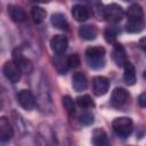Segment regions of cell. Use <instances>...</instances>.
Wrapping results in <instances>:
<instances>
[{
    "instance_id": "obj_29",
    "label": "cell",
    "mask_w": 146,
    "mask_h": 146,
    "mask_svg": "<svg viewBox=\"0 0 146 146\" xmlns=\"http://www.w3.org/2000/svg\"><path fill=\"white\" fill-rule=\"evenodd\" d=\"M138 104H139L140 107H145V106H146V94H145V92H143V94L139 96V98H138Z\"/></svg>"
},
{
    "instance_id": "obj_22",
    "label": "cell",
    "mask_w": 146,
    "mask_h": 146,
    "mask_svg": "<svg viewBox=\"0 0 146 146\" xmlns=\"http://www.w3.org/2000/svg\"><path fill=\"white\" fill-rule=\"evenodd\" d=\"M31 16L34 21V23L36 24H40L44 21L46 16H47V11L42 8V7H39V6H34L32 7L31 9Z\"/></svg>"
},
{
    "instance_id": "obj_17",
    "label": "cell",
    "mask_w": 146,
    "mask_h": 146,
    "mask_svg": "<svg viewBox=\"0 0 146 146\" xmlns=\"http://www.w3.org/2000/svg\"><path fill=\"white\" fill-rule=\"evenodd\" d=\"M98 34V30L95 25H91V24H86V25H82L80 26L79 29V35L84 39V40H94L96 39Z\"/></svg>"
},
{
    "instance_id": "obj_3",
    "label": "cell",
    "mask_w": 146,
    "mask_h": 146,
    "mask_svg": "<svg viewBox=\"0 0 146 146\" xmlns=\"http://www.w3.org/2000/svg\"><path fill=\"white\" fill-rule=\"evenodd\" d=\"M103 13V17L110 22V23H119L123 16H124V11H123V8L121 6H119L117 3H110L107 6L104 7V9L102 10Z\"/></svg>"
},
{
    "instance_id": "obj_15",
    "label": "cell",
    "mask_w": 146,
    "mask_h": 146,
    "mask_svg": "<svg viewBox=\"0 0 146 146\" xmlns=\"http://www.w3.org/2000/svg\"><path fill=\"white\" fill-rule=\"evenodd\" d=\"M123 70H124V73H123L124 82L128 86H133L136 83V70H135V66L132 65L131 62L127 60L124 63V65H123Z\"/></svg>"
},
{
    "instance_id": "obj_19",
    "label": "cell",
    "mask_w": 146,
    "mask_h": 146,
    "mask_svg": "<svg viewBox=\"0 0 146 146\" xmlns=\"http://www.w3.org/2000/svg\"><path fill=\"white\" fill-rule=\"evenodd\" d=\"M127 18L128 21H144L143 8L137 3H132L127 9Z\"/></svg>"
},
{
    "instance_id": "obj_18",
    "label": "cell",
    "mask_w": 146,
    "mask_h": 146,
    "mask_svg": "<svg viewBox=\"0 0 146 146\" xmlns=\"http://www.w3.org/2000/svg\"><path fill=\"white\" fill-rule=\"evenodd\" d=\"M41 128V127H40ZM46 130L47 131H44L43 132V130L42 129H40V131H39V137H38V145L39 146H55V141H54V139H52V137H54V135H52V132H51V130L46 125Z\"/></svg>"
},
{
    "instance_id": "obj_28",
    "label": "cell",
    "mask_w": 146,
    "mask_h": 146,
    "mask_svg": "<svg viewBox=\"0 0 146 146\" xmlns=\"http://www.w3.org/2000/svg\"><path fill=\"white\" fill-rule=\"evenodd\" d=\"M66 60H67V65L68 67H72V68H75L80 65V57L78 54H72L70 55L68 57H66Z\"/></svg>"
},
{
    "instance_id": "obj_7",
    "label": "cell",
    "mask_w": 146,
    "mask_h": 146,
    "mask_svg": "<svg viewBox=\"0 0 146 146\" xmlns=\"http://www.w3.org/2000/svg\"><path fill=\"white\" fill-rule=\"evenodd\" d=\"M68 46V40L63 34H56L50 40V48L56 55H63Z\"/></svg>"
},
{
    "instance_id": "obj_5",
    "label": "cell",
    "mask_w": 146,
    "mask_h": 146,
    "mask_svg": "<svg viewBox=\"0 0 146 146\" xmlns=\"http://www.w3.org/2000/svg\"><path fill=\"white\" fill-rule=\"evenodd\" d=\"M16 98L19 105L26 111H32L35 107V98L30 90L26 89L19 90L18 94L16 95Z\"/></svg>"
},
{
    "instance_id": "obj_24",
    "label": "cell",
    "mask_w": 146,
    "mask_h": 146,
    "mask_svg": "<svg viewBox=\"0 0 146 146\" xmlns=\"http://www.w3.org/2000/svg\"><path fill=\"white\" fill-rule=\"evenodd\" d=\"M120 33V30L117 29V26L113 25V26H108L105 29L104 31V36H105V40L107 42H111V43H114L116 41V38H117V34Z\"/></svg>"
},
{
    "instance_id": "obj_13",
    "label": "cell",
    "mask_w": 146,
    "mask_h": 146,
    "mask_svg": "<svg viewBox=\"0 0 146 146\" xmlns=\"http://www.w3.org/2000/svg\"><path fill=\"white\" fill-rule=\"evenodd\" d=\"M87 86H88V80H87V76L84 75V73L76 72V73L73 74L72 87H73V89L75 91H78V92L84 91L87 89Z\"/></svg>"
},
{
    "instance_id": "obj_16",
    "label": "cell",
    "mask_w": 146,
    "mask_h": 146,
    "mask_svg": "<svg viewBox=\"0 0 146 146\" xmlns=\"http://www.w3.org/2000/svg\"><path fill=\"white\" fill-rule=\"evenodd\" d=\"M92 144H94V146H111L107 133L103 129H95L94 130Z\"/></svg>"
},
{
    "instance_id": "obj_26",
    "label": "cell",
    "mask_w": 146,
    "mask_h": 146,
    "mask_svg": "<svg viewBox=\"0 0 146 146\" xmlns=\"http://www.w3.org/2000/svg\"><path fill=\"white\" fill-rule=\"evenodd\" d=\"M62 104H63L65 111L67 112V114H70V115L74 114V112H75V104H74V100L70 96H64L62 98Z\"/></svg>"
},
{
    "instance_id": "obj_30",
    "label": "cell",
    "mask_w": 146,
    "mask_h": 146,
    "mask_svg": "<svg viewBox=\"0 0 146 146\" xmlns=\"http://www.w3.org/2000/svg\"><path fill=\"white\" fill-rule=\"evenodd\" d=\"M1 107H2V103H1V100H0V110H1Z\"/></svg>"
},
{
    "instance_id": "obj_6",
    "label": "cell",
    "mask_w": 146,
    "mask_h": 146,
    "mask_svg": "<svg viewBox=\"0 0 146 146\" xmlns=\"http://www.w3.org/2000/svg\"><path fill=\"white\" fill-rule=\"evenodd\" d=\"M3 75L11 83H17L21 80L22 72L13 60H8L3 65Z\"/></svg>"
},
{
    "instance_id": "obj_27",
    "label": "cell",
    "mask_w": 146,
    "mask_h": 146,
    "mask_svg": "<svg viewBox=\"0 0 146 146\" xmlns=\"http://www.w3.org/2000/svg\"><path fill=\"white\" fill-rule=\"evenodd\" d=\"M79 121L84 125H90L94 123V115L90 112H84L79 116Z\"/></svg>"
},
{
    "instance_id": "obj_10",
    "label": "cell",
    "mask_w": 146,
    "mask_h": 146,
    "mask_svg": "<svg viewBox=\"0 0 146 146\" xmlns=\"http://www.w3.org/2000/svg\"><path fill=\"white\" fill-rule=\"evenodd\" d=\"M129 92L123 88H115L111 95V104L115 107H120L127 103Z\"/></svg>"
},
{
    "instance_id": "obj_1",
    "label": "cell",
    "mask_w": 146,
    "mask_h": 146,
    "mask_svg": "<svg viewBox=\"0 0 146 146\" xmlns=\"http://www.w3.org/2000/svg\"><path fill=\"white\" fill-rule=\"evenodd\" d=\"M105 49L100 46L89 47L86 50V60L94 70H99L105 65Z\"/></svg>"
},
{
    "instance_id": "obj_8",
    "label": "cell",
    "mask_w": 146,
    "mask_h": 146,
    "mask_svg": "<svg viewBox=\"0 0 146 146\" xmlns=\"http://www.w3.org/2000/svg\"><path fill=\"white\" fill-rule=\"evenodd\" d=\"M110 88V81L107 78L98 75L92 79V91L96 96H104Z\"/></svg>"
},
{
    "instance_id": "obj_2",
    "label": "cell",
    "mask_w": 146,
    "mask_h": 146,
    "mask_svg": "<svg viewBox=\"0 0 146 146\" xmlns=\"http://www.w3.org/2000/svg\"><path fill=\"white\" fill-rule=\"evenodd\" d=\"M112 128L114 132L121 138H128L133 130V122L130 117L120 116L113 120Z\"/></svg>"
},
{
    "instance_id": "obj_21",
    "label": "cell",
    "mask_w": 146,
    "mask_h": 146,
    "mask_svg": "<svg viewBox=\"0 0 146 146\" xmlns=\"http://www.w3.org/2000/svg\"><path fill=\"white\" fill-rule=\"evenodd\" d=\"M54 66L56 67V70L59 74H66V72L68 70L66 57H63L62 55H56V57L54 59Z\"/></svg>"
},
{
    "instance_id": "obj_9",
    "label": "cell",
    "mask_w": 146,
    "mask_h": 146,
    "mask_svg": "<svg viewBox=\"0 0 146 146\" xmlns=\"http://www.w3.org/2000/svg\"><path fill=\"white\" fill-rule=\"evenodd\" d=\"M14 136V130L10 124V121L6 116L0 117V141L7 143Z\"/></svg>"
},
{
    "instance_id": "obj_14",
    "label": "cell",
    "mask_w": 146,
    "mask_h": 146,
    "mask_svg": "<svg viewBox=\"0 0 146 146\" xmlns=\"http://www.w3.org/2000/svg\"><path fill=\"white\" fill-rule=\"evenodd\" d=\"M8 14L10 16V18L14 22H17V23H22L26 19L25 10L22 7L17 6V5H9L8 6Z\"/></svg>"
},
{
    "instance_id": "obj_12",
    "label": "cell",
    "mask_w": 146,
    "mask_h": 146,
    "mask_svg": "<svg viewBox=\"0 0 146 146\" xmlns=\"http://www.w3.org/2000/svg\"><path fill=\"white\" fill-rule=\"evenodd\" d=\"M72 16L76 22H84L90 17V9L84 5H74L72 7Z\"/></svg>"
},
{
    "instance_id": "obj_23",
    "label": "cell",
    "mask_w": 146,
    "mask_h": 146,
    "mask_svg": "<svg viewBox=\"0 0 146 146\" xmlns=\"http://www.w3.org/2000/svg\"><path fill=\"white\" fill-rule=\"evenodd\" d=\"M76 104H78L79 107L84 108V110L94 108V107H95V102H94V99H92L89 95L79 96V97L76 98Z\"/></svg>"
},
{
    "instance_id": "obj_20",
    "label": "cell",
    "mask_w": 146,
    "mask_h": 146,
    "mask_svg": "<svg viewBox=\"0 0 146 146\" xmlns=\"http://www.w3.org/2000/svg\"><path fill=\"white\" fill-rule=\"evenodd\" d=\"M50 21H51V24H52L56 29H58V30L66 31V30L68 29V22H67L65 15L62 14V13H54V14L51 15Z\"/></svg>"
},
{
    "instance_id": "obj_25",
    "label": "cell",
    "mask_w": 146,
    "mask_h": 146,
    "mask_svg": "<svg viewBox=\"0 0 146 146\" xmlns=\"http://www.w3.org/2000/svg\"><path fill=\"white\" fill-rule=\"evenodd\" d=\"M125 30L129 33H139L144 30V21H128Z\"/></svg>"
},
{
    "instance_id": "obj_4",
    "label": "cell",
    "mask_w": 146,
    "mask_h": 146,
    "mask_svg": "<svg viewBox=\"0 0 146 146\" xmlns=\"http://www.w3.org/2000/svg\"><path fill=\"white\" fill-rule=\"evenodd\" d=\"M11 55H13V62L18 66V68L21 70L22 73H25V74L32 73V71H33V64H32V62L27 57H25L23 55V52L21 51V49H18V48L14 49Z\"/></svg>"
},
{
    "instance_id": "obj_11",
    "label": "cell",
    "mask_w": 146,
    "mask_h": 146,
    "mask_svg": "<svg viewBox=\"0 0 146 146\" xmlns=\"http://www.w3.org/2000/svg\"><path fill=\"white\" fill-rule=\"evenodd\" d=\"M112 57H113V60L115 62V64H116L119 67H123L124 63L128 60V58H127V52H125L123 46L120 44V43H115V44H114L113 51H112Z\"/></svg>"
}]
</instances>
